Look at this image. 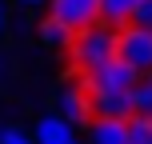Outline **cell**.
<instances>
[{
    "label": "cell",
    "mask_w": 152,
    "mask_h": 144,
    "mask_svg": "<svg viewBox=\"0 0 152 144\" xmlns=\"http://www.w3.org/2000/svg\"><path fill=\"white\" fill-rule=\"evenodd\" d=\"M128 24H136V28H148V32H152V0H140Z\"/></svg>",
    "instance_id": "obj_14"
},
{
    "label": "cell",
    "mask_w": 152,
    "mask_h": 144,
    "mask_svg": "<svg viewBox=\"0 0 152 144\" xmlns=\"http://www.w3.org/2000/svg\"><path fill=\"white\" fill-rule=\"evenodd\" d=\"M32 136H36V144H76L72 124H68V120H60V116H40Z\"/></svg>",
    "instance_id": "obj_6"
},
{
    "label": "cell",
    "mask_w": 152,
    "mask_h": 144,
    "mask_svg": "<svg viewBox=\"0 0 152 144\" xmlns=\"http://www.w3.org/2000/svg\"><path fill=\"white\" fill-rule=\"evenodd\" d=\"M68 52H72V68H80V72H92V68H100V64H108L116 56V32H112V24H88V28H80L72 36V44H68Z\"/></svg>",
    "instance_id": "obj_1"
},
{
    "label": "cell",
    "mask_w": 152,
    "mask_h": 144,
    "mask_svg": "<svg viewBox=\"0 0 152 144\" xmlns=\"http://www.w3.org/2000/svg\"><path fill=\"white\" fill-rule=\"evenodd\" d=\"M60 120H68V124H84L88 120V112H92V104H88V92H60Z\"/></svg>",
    "instance_id": "obj_7"
},
{
    "label": "cell",
    "mask_w": 152,
    "mask_h": 144,
    "mask_svg": "<svg viewBox=\"0 0 152 144\" xmlns=\"http://www.w3.org/2000/svg\"><path fill=\"white\" fill-rule=\"evenodd\" d=\"M116 60H124L136 76H152V32L136 24L116 32Z\"/></svg>",
    "instance_id": "obj_2"
},
{
    "label": "cell",
    "mask_w": 152,
    "mask_h": 144,
    "mask_svg": "<svg viewBox=\"0 0 152 144\" xmlns=\"http://www.w3.org/2000/svg\"><path fill=\"white\" fill-rule=\"evenodd\" d=\"M52 16L68 24L72 32H80L100 20V0H52Z\"/></svg>",
    "instance_id": "obj_4"
},
{
    "label": "cell",
    "mask_w": 152,
    "mask_h": 144,
    "mask_svg": "<svg viewBox=\"0 0 152 144\" xmlns=\"http://www.w3.org/2000/svg\"><path fill=\"white\" fill-rule=\"evenodd\" d=\"M132 100V116H152V76H140L128 92Z\"/></svg>",
    "instance_id": "obj_11"
},
{
    "label": "cell",
    "mask_w": 152,
    "mask_h": 144,
    "mask_svg": "<svg viewBox=\"0 0 152 144\" xmlns=\"http://www.w3.org/2000/svg\"><path fill=\"white\" fill-rule=\"evenodd\" d=\"M72 36H76V32L68 28V24H60L56 16H48V20L40 24V40H44L48 48H68V44H72Z\"/></svg>",
    "instance_id": "obj_10"
},
{
    "label": "cell",
    "mask_w": 152,
    "mask_h": 144,
    "mask_svg": "<svg viewBox=\"0 0 152 144\" xmlns=\"http://www.w3.org/2000/svg\"><path fill=\"white\" fill-rule=\"evenodd\" d=\"M88 104H92V116L96 120H128L132 116L128 92H92Z\"/></svg>",
    "instance_id": "obj_5"
},
{
    "label": "cell",
    "mask_w": 152,
    "mask_h": 144,
    "mask_svg": "<svg viewBox=\"0 0 152 144\" xmlns=\"http://www.w3.org/2000/svg\"><path fill=\"white\" fill-rule=\"evenodd\" d=\"M140 76L128 68L124 60H108V64H100V68H92V72H84V92H132V84H136Z\"/></svg>",
    "instance_id": "obj_3"
},
{
    "label": "cell",
    "mask_w": 152,
    "mask_h": 144,
    "mask_svg": "<svg viewBox=\"0 0 152 144\" xmlns=\"http://www.w3.org/2000/svg\"><path fill=\"white\" fill-rule=\"evenodd\" d=\"M140 0H100V24H128Z\"/></svg>",
    "instance_id": "obj_9"
},
{
    "label": "cell",
    "mask_w": 152,
    "mask_h": 144,
    "mask_svg": "<svg viewBox=\"0 0 152 144\" xmlns=\"http://www.w3.org/2000/svg\"><path fill=\"white\" fill-rule=\"evenodd\" d=\"M88 136L92 144H128V120H92Z\"/></svg>",
    "instance_id": "obj_8"
},
{
    "label": "cell",
    "mask_w": 152,
    "mask_h": 144,
    "mask_svg": "<svg viewBox=\"0 0 152 144\" xmlns=\"http://www.w3.org/2000/svg\"><path fill=\"white\" fill-rule=\"evenodd\" d=\"M0 144H36V136L12 124V128H0Z\"/></svg>",
    "instance_id": "obj_13"
},
{
    "label": "cell",
    "mask_w": 152,
    "mask_h": 144,
    "mask_svg": "<svg viewBox=\"0 0 152 144\" xmlns=\"http://www.w3.org/2000/svg\"><path fill=\"white\" fill-rule=\"evenodd\" d=\"M128 144H152V116H128Z\"/></svg>",
    "instance_id": "obj_12"
},
{
    "label": "cell",
    "mask_w": 152,
    "mask_h": 144,
    "mask_svg": "<svg viewBox=\"0 0 152 144\" xmlns=\"http://www.w3.org/2000/svg\"><path fill=\"white\" fill-rule=\"evenodd\" d=\"M24 4H44V0H24Z\"/></svg>",
    "instance_id": "obj_16"
},
{
    "label": "cell",
    "mask_w": 152,
    "mask_h": 144,
    "mask_svg": "<svg viewBox=\"0 0 152 144\" xmlns=\"http://www.w3.org/2000/svg\"><path fill=\"white\" fill-rule=\"evenodd\" d=\"M0 32H4V8H0Z\"/></svg>",
    "instance_id": "obj_15"
}]
</instances>
